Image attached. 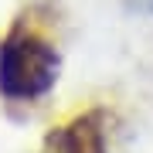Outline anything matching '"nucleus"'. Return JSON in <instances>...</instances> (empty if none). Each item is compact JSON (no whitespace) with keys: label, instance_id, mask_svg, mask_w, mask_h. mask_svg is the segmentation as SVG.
<instances>
[{"label":"nucleus","instance_id":"obj_1","mask_svg":"<svg viewBox=\"0 0 153 153\" xmlns=\"http://www.w3.org/2000/svg\"><path fill=\"white\" fill-rule=\"evenodd\" d=\"M58 82V51L34 27H17L0 41V95L10 102H34Z\"/></svg>","mask_w":153,"mask_h":153},{"label":"nucleus","instance_id":"obj_2","mask_svg":"<svg viewBox=\"0 0 153 153\" xmlns=\"http://www.w3.org/2000/svg\"><path fill=\"white\" fill-rule=\"evenodd\" d=\"M58 153H109L105 146V112L88 109L51 136Z\"/></svg>","mask_w":153,"mask_h":153},{"label":"nucleus","instance_id":"obj_3","mask_svg":"<svg viewBox=\"0 0 153 153\" xmlns=\"http://www.w3.org/2000/svg\"><path fill=\"white\" fill-rule=\"evenodd\" d=\"M126 10L133 14H143V17H153V0H123Z\"/></svg>","mask_w":153,"mask_h":153}]
</instances>
